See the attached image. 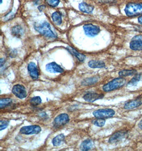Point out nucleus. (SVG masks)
Here are the masks:
<instances>
[{
	"label": "nucleus",
	"mask_w": 142,
	"mask_h": 151,
	"mask_svg": "<svg viewBox=\"0 0 142 151\" xmlns=\"http://www.w3.org/2000/svg\"><path fill=\"white\" fill-rule=\"evenodd\" d=\"M124 11L129 17L142 16V3H129L126 5Z\"/></svg>",
	"instance_id": "obj_1"
},
{
	"label": "nucleus",
	"mask_w": 142,
	"mask_h": 151,
	"mask_svg": "<svg viewBox=\"0 0 142 151\" xmlns=\"http://www.w3.org/2000/svg\"><path fill=\"white\" fill-rule=\"evenodd\" d=\"M126 83V80L124 78H114L103 86V90L104 92L113 91L122 87Z\"/></svg>",
	"instance_id": "obj_2"
},
{
	"label": "nucleus",
	"mask_w": 142,
	"mask_h": 151,
	"mask_svg": "<svg viewBox=\"0 0 142 151\" xmlns=\"http://www.w3.org/2000/svg\"><path fill=\"white\" fill-rule=\"evenodd\" d=\"M34 28L37 32L46 37L50 38H55L57 37V35L51 28L50 24L47 22H44L38 26H35Z\"/></svg>",
	"instance_id": "obj_3"
},
{
	"label": "nucleus",
	"mask_w": 142,
	"mask_h": 151,
	"mask_svg": "<svg viewBox=\"0 0 142 151\" xmlns=\"http://www.w3.org/2000/svg\"><path fill=\"white\" fill-rule=\"evenodd\" d=\"M93 116L96 118L106 119L113 117L115 115V111L109 108L100 109L95 110L93 112Z\"/></svg>",
	"instance_id": "obj_4"
},
{
	"label": "nucleus",
	"mask_w": 142,
	"mask_h": 151,
	"mask_svg": "<svg viewBox=\"0 0 142 151\" xmlns=\"http://www.w3.org/2000/svg\"><path fill=\"white\" fill-rule=\"evenodd\" d=\"M69 122V117L68 115L66 114H62L55 118L53 122V125L55 128H59L68 124Z\"/></svg>",
	"instance_id": "obj_5"
},
{
	"label": "nucleus",
	"mask_w": 142,
	"mask_h": 151,
	"mask_svg": "<svg viewBox=\"0 0 142 151\" xmlns=\"http://www.w3.org/2000/svg\"><path fill=\"white\" fill-rule=\"evenodd\" d=\"M83 28L85 34L88 37H94L97 36L100 32V28L98 26L93 25L92 24H85Z\"/></svg>",
	"instance_id": "obj_6"
},
{
	"label": "nucleus",
	"mask_w": 142,
	"mask_h": 151,
	"mask_svg": "<svg viewBox=\"0 0 142 151\" xmlns=\"http://www.w3.org/2000/svg\"><path fill=\"white\" fill-rule=\"evenodd\" d=\"M41 131V128L38 125L27 126L21 128L20 129V133L24 135H32L37 134Z\"/></svg>",
	"instance_id": "obj_7"
},
{
	"label": "nucleus",
	"mask_w": 142,
	"mask_h": 151,
	"mask_svg": "<svg viewBox=\"0 0 142 151\" xmlns=\"http://www.w3.org/2000/svg\"><path fill=\"white\" fill-rule=\"evenodd\" d=\"M130 48L133 50H142V35H136L132 38L130 42Z\"/></svg>",
	"instance_id": "obj_8"
},
{
	"label": "nucleus",
	"mask_w": 142,
	"mask_h": 151,
	"mask_svg": "<svg viewBox=\"0 0 142 151\" xmlns=\"http://www.w3.org/2000/svg\"><path fill=\"white\" fill-rule=\"evenodd\" d=\"M12 93L19 99H24L27 96L26 88L22 85L16 84L14 86L12 90Z\"/></svg>",
	"instance_id": "obj_9"
},
{
	"label": "nucleus",
	"mask_w": 142,
	"mask_h": 151,
	"mask_svg": "<svg viewBox=\"0 0 142 151\" xmlns=\"http://www.w3.org/2000/svg\"><path fill=\"white\" fill-rule=\"evenodd\" d=\"M126 135V132L124 130L117 132L111 135L109 139V142L111 144L117 143L123 139Z\"/></svg>",
	"instance_id": "obj_10"
},
{
	"label": "nucleus",
	"mask_w": 142,
	"mask_h": 151,
	"mask_svg": "<svg viewBox=\"0 0 142 151\" xmlns=\"http://www.w3.org/2000/svg\"><path fill=\"white\" fill-rule=\"evenodd\" d=\"M142 104V98H138L134 100H132L127 102L124 106V108L125 109L130 110L135 109L138 107Z\"/></svg>",
	"instance_id": "obj_11"
},
{
	"label": "nucleus",
	"mask_w": 142,
	"mask_h": 151,
	"mask_svg": "<svg viewBox=\"0 0 142 151\" xmlns=\"http://www.w3.org/2000/svg\"><path fill=\"white\" fill-rule=\"evenodd\" d=\"M46 70L50 73H62L63 68L55 62H52L46 65Z\"/></svg>",
	"instance_id": "obj_12"
},
{
	"label": "nucleus",
	"mask_w": 142,
	"mask_h": 151,
	"mask_svg": "<svg viewBox=\"0 0 142 151\" xmlns=\"http://www.w3.org/2000/svg\"><path fill=\"white\" fill-rule=\"evenodd\" d=\"M28 70L29 72L30 77L34 80H36L38 78V70L37 66L34 62L29 63L28 65Z\"/></svg>",
	"instance_id": "obj_13"
},
{
	"label": "nucleus",
	"mask_w": 142,
	"mask_h": 151,
	"mask_svg": "<svg viewBox=\"0 0 142 151\" xmlns=\"http://www.w3.org/2000/svg\"><path fill=\"white\" fill-rule=\"evenodd\" d=\"M103 96H104V95L102 94H98L96 93H88L85 94L83 96V98L86 101L93 102L97 100L102 99Z\"/></svg>",
	"instance_id": "obj_14"
},
{
	"label": "nucleus",
	"mask_w": 142,
	"mask_h": 151,
	"mask_svg": "<svg viewBox=\"0 0 142 151\" xmlns=\"http://www.w3.org/2000/svg\"><path fill=\"white\" fill-rule=\"evenodd\" d=\"M67 49L68 50L69 52L71 53V54H72L76 58H77L78 60H80V61L83 62L85 60L86 56L84 55H83V54L78 52L77 50L74 49L73 48L70 47V46H68V47H67Z\"/></svg>",
	"instance_id": "obj_15"
},
{
	"label": "nucleus",
	"mask_w": 142,
	"mask_h": 151,
	"mask_svg": "<svg viewBox=\"0 0 142 151\" xmlns=\"http://www.w3.org/2000/svg\"><path fill=\"white\" fill-rule=\"evenodd\" d=\"M79 9L82 12L85 13H92L94 10V7L91 5L87 4L85 2H82L79 4Z\"/></svg>",
	"instance_id": "obj_16"
},
{
	"label": "nucleus",
	"mask_w": 142,
	"mask_h": 151,
	"mask_svg": "<svg viewBox=\"0 0 142 151\" xmlns=\"http://www.w3.org/2000/svg\"><path fill=\"white\" fill-rule=\"evenodd\" d=\"M88 66L92 68H101L105 67V64L101 60H92L88 62Z\"/></svg>",
	"instance_id": "obj_17"
},
{
	"label": "nucleus",
	"mask_w": 142,
	"mask_h": 151,
	"mask_svg": "<svg viewBox=\"0 0 142 151\" xmlns=\"http://www.w3.org/2000/svg\"><path fill=\"white\" fill-rule=\"evenodd\" d=\"M11 34L16 37L20 38L24 34V30L20 26H16L11 29Z\"/></svg>",
	"instance_id": "obj_18"
},
{
	"label": "nucleus",
	"mask_w": 142,
	"mask_h": 151,
	"mask_svg": "<svg viewBox=\"0 0 142 151\" xmlns=\"http://www.w3.org/2000/svg\"><path fill=\"white\" fill-rule=\"evenodd\" d=\"M65 138V136L63 134L58 135L53 139L52 144L54 146H59L63 142Z\"/></svg>",
	"instance_id": "obj_19"
},
{
	"label": "nucleus",
	"mask_w": 142,
	"mask_h": 151,
	"mask_svg": "<svg viewBox=\"0 0 142 151\" xmlns=\"http://www.w3.org/2000/svg\"><path fill=\"white\" fill-rule=\"evenodd\" d=\"M92 146V141L90 139H86L83 141L80 145V150L82 151H88L91 149Z\"/></svg>",
	"instance_id": "obj_20"
},
{
	"label": "nucleus",
	"mask_w": 142,
	"mask_h": 151,
	"mask_svg": "<svg viewBox=\"0 0 142 151\" xmlns=\"http://www.w3.org/2000/svg\"><path fill=\"white\" fill-rule=\"evenodd\" d=\"M52 19L54 23L57 25H60L62 23V17L59 12H55L52 14Z\"/></svg>",
	"instance_id": "obj_21"
},
{
	"label": "nucleus",
	"mask_w": 142,
	"mask_h": 151,
	"mask_svg": "<svg viewBox=\"0 0 142 151\" xmlns=\"http://www.w3.org/2000/svg\"><path fill=\"white\" fill-rule=\"evenodd\" d=\"M136 72V70H122L119 72V76L121 77H126L128 76H132Z\"/></svg>",
	"instance_id": "obj_22"
},
{
	"label": "nucleus",
	"mask_w": 142,
	"mask_h": 151,
	"mask_svg": "<svg viewBox=\"0 0 142 151\" xmlns=\"http://www.w3.org/2000/svg\"><path fill=\"white\" fill-rule=\"evenodd\" d=\"M30 104L33 106H37L42 102V99L40 96H35L30 100Z\"/></svg>",
	"instance_id": "obj_23"
},
{
	"label": "nucleus",
	"mask_w": 142,
	"mask_h": 151,
	"mask_svg": "<svg viewBox=\"0 0 142 151\" xmlns=\"http://www.w3.org/2000/svg\"><path fill=\"white\" fill-rule=\"evenodd\" d=\"M12 102V100L10 98H4L1 99L0 100V108L2 109L4 107H7Z\"/></svg>",
	"instance_id": "obj_24"
},
{
	"label": "nucleus",
	"mask_w": 142,
	"mask_h": 151,
	"mask_svg": "<svg viewBox=\"0 0 142 151\" xmlns=\"http://www.w3.org/2000/svg\"><path fill=\"white\" fill-rule=\"evenodd\" d=\"M99 80V78L97 77H94V78H87L85 80L84 82L83 83L85 86H88V85H91L92 84H94L97 82Z\"/></svg>",
	"instance_id": "obj_25"
},
{
	"label": "nucleus",
	"mask_w": 142,
	"mask_h": 151,
	"mask_svg": "<svg viewBox=\"0 0 142 151\" xmlns=\"http://www.w3.org/2000/svg\"><path fill=\"white\" fill-rule=\"evenodd\" d=\"M105 119H102V118H97V119L94 120V122H93L94 125L100 127H103L104 125H105Z\"/></svg>",
	"instance_id": "obj_26"
},
{
	"label": "nucleus",
	"mask_w": 142,
	"mask_h": 151,
	"mask_svg": "<svg viewBox=\"0 0 142 151\" xmlns=\"http://www.w3.org/2000/svg\"><path fill=\"white\" fill-rule=\"evenodd\" d=\"M46 2L48 5H50L51 6L55 7L59 5L60 3V0H46Z\"/></svg>",
	"instance_id": "obj_27"
},
{
	"label": "nucleus",
	"mask_w": 142,
	"mask_h": 151,
	"mask_svg": "<svg viewBox=\"0 0 142 151\" xmlns=\"http://www.w3.org/2000/svg\"><path fill=\"white\" fill-rule=\"evenodd\" d=\"M140 78H141V76L140 74H137V75L135 76L134 77L132 78L130 81L129 82L128 84L132 85V86L136 84L138 81H140Z\"/></svg>",
	"instance_id": "obj_28"
},
{
	"label": "nucleus",
	"mask_w": 142,
	"mask_h": 151,
	"mask_svg": "<svg viewBox=\"0 0 142 151\" xmlns=\"http://www.w3.org/2000/svg\"><path fill=\"white\" fill-rule=\"evenodd\" d=\"M0 124H1L0 130H2L8 127V125H9V122L7 120H1Z\"/></svg>",
	"instance_id": "obj_29"
},
{
	"label": "nucleus",
	"mask_w": 142,
	"mask_h": 151,
	"mask_svg": "<svg viewBox=\"0 0 142 151\" xmlns=\"http://www.w3.org/2000/svg\"><path fill=\"white\" fill-rule=\"evenodd\" d=\"M40 116L41 117V118H45L46 117H47V115L46 114V113H45V112L41 113L40 114Z\"/></svg>",
	"instance_id": "obj_30"
},
{
	"label": "nucleus",
	"mask_w": 142,
	"mask_h": 151,
	"mask_svg": "<svg viewBox=\"0 0 142 151\" xmlns=\"http://www.w3.org/2000/svg\"><path fill=\"white\" fill-rule=\"evenodd\" d=\"M138 22L139 24H141L142 25V16H140L138 18Z\"/></svg>",
	"instance_id": "obj_31"
},
{
	"label": "nucleus",
	"mask_w": 142,
	"mask_h": 151,
	"mask_svg": "<svg viewBox=\"0 0 142 151\" xmlns=\"http://www.w3.org/2000/svg\"><path fill=\"white\" fill-rule=\"evenodd\" d=\"M138 126H139V127L142 129V120L140 122V123H139V125H138Z\"/></svg>",
	"instance_id": "obj_32"
},
{
	"label": "nucleus",
	"mask_w": 142,
	"mask_h": 151,
	"mask_svg": "<svg viewBox=\"0 0 142 151\" xmlns=\"http://www.w3.org/2000/svg\"><path fill=\"white\" fill-rule=\"evenodd\" d=\"M2 3V0H1V4Z\"/></svg>",
	"instance_id": "obj_33"
}]
</instances>
